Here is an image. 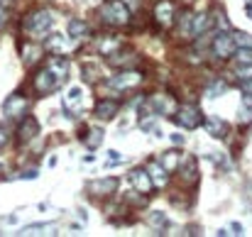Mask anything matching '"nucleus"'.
I'll return each mask as SVG.
<instances>
[{
  "instance_id": "1",
  "label": "nucleus",
  "mask_w": 252,
  "mask_h": 237,
  "mask_svg": "<svg viewBox=\"0 0 252 237\" xmlns=\"http://www.w3.org/2000/svg\"><path fill=\"white\" fill-rule=\"evenodd\" d=\"M52 25H54V15L52 10L47 7H34L25 15L22 20V32L30 37V39H37V42H44V37L52 32Z\"/></svg>"
},
{
  "instance_id": "2",
  "label": "nucleus",
  "mask_w": 252,
  "mask_h": 237,
  "mask_svg": "<svg viewBox=\"0 0 252 237\" xmlns=\"http://www.w3.org/2000/svg\"><path fill=\"white\" fill-rule=\"evenodd\" d=\"M98 17L110 30H123L132 22V12L127 10V5L123 0H105L98 10Z\"/></svg>"
},
{
  "instance_id": "3",
  "label": "nucleus",
  "mask_w": 252,
  "mask_h": 237,
  "mask_svg": "<svg viewBox=\"0 0 252 237\" xmlns=\"http://www.w3.org/2000/svg\"><path fill=\"white\" fill-rule=\"evenodd\" d=\"M142 81H145V74L132 66V69H120V71H115L113 76H108V79L103 81V86L110 88V90L125 93V90H132V88L142 86Z\"/></svg>"
},
{
  "instance_id": "4",
  "label": "nucleus",
  "mask_w": 252,
  "mask_h": 237,
  "mask_svg": "<svg viewBox=\"0 0 252 237\" xmlns=\"http://www.w3.org/2000/svg\"><path fill=\"white\" fill-rule=\"evenodd\" d=\"M235 49H238V44H235V37H233L230 30H218L213 34V39H211V54H213V59L228 61V59L235 57Z\"/></svg>"
},
{
  "instance_id": "5",
  "label": "nucleus",
  "mask_w": 252,
  "mask_h": 237,
  "mask_svg": "<svg viewBox=\"0 0 252 237\" xmlns=\"http://www.w3.org/2000/svg\"><path fill=\"white\" fill-rule=\"evenodd\" d=\"M171 120H174L176 127H181V130H196L198 125H203V113H201V108H198L196 103H181V105L174 110Z\"/></svg>"
},
{
  "instance_id": "6",
  "label": "nucleus",
  "mask_w": 252,
  "mask_h": 237,
  "mask_svg": "<svg viewBox=\"0 0 252 237\" xmlns=\"http://www.w3.org/2000/svg\"><path fill=\"white\" fill-rule=\"evenodd\" d=\"M27 113H30V98H27L25 93H12V95L5 98V103H2V115H5V120L20 122Z\"/></svg>"
},
{
  "instance_id": "7",
  "label": "nucleus",
  "mask_w": 252,
  "mask_h": 237,
  "mask_svg": "<svg viewBox=\"0 0 252 237\" xmlns=\"http://www.w3.org/2000/svg\"><path fill=\"white\" fill-rule=\"evenodd\" d=\"M152 17H155V25L159 30H171L176 22V2L174 0H157L152 7Z\"/></svg>"
},
{
  "instance_id": "8",
  "label": "nucleus",
  "mask_w": 252,
  "mask_h": 237,
  "mask_svg": "<svg viewBox=\"0 0 252 237\" xmlns=\"http://www.w3.org/2000/svg\"><path fill=\"white\" fill-rule=\"evenodd\" d=\"M127 178H130V186H132V191H135V193L152 196V191H155V181H152V176H150L147 166H135V169H130Z\"/></svg>"
},
{
  "instance_id": "9",
  "label": "nucleus",
  "mask_w": 252,
  "mask_h": 237,
  "mask_svg": "<svg viewBox=\"0 0 252 237\" xmlns=\"http://www.w3.org/2000/svg\"><path fill=\"white\" fill-rule=\"evenodd\" d=\"M32 88H34L39 95H49V93H54V90L62 88V81L57 79L47 66H42V69L34 71V76H32Z\"/></svg>"
},
{
  "instance_id": "10",
  "label": "nucleus",
  "mask_w": 252,
  "mask_h": 237,
  "mask_svg": "<svg viewBox=\"0 0 252 237\" xmlns=\"http://www.w3.org/2000/svg\"><path fill=\"white\" fill-rule=\"evenodd\" d=\"M44 44L42 42H37V39H25L22 44H20V59H22V66H34L37 61H42V57H44Z\"/></svg>"
},
{
  "instance_id": "11",
  "label": "nucleus",
  "mask_w": 252,
  "mask_h": 237,
  "mask_svg": "<svg viewBox=\"0 0 252 237\" xmlns=\"http://www.w3.org/2000/svg\"><path fill=\"white\" fill-rule=\"evenodd\" d=\"M137 61H140V54L135 49H125V47H120L118 52L105 57V64L113 69H132V66H137Z\"/></svg>"
},
{
  "instance_id": "12",
  "label": "nucleus",
  "mask_w": 252,
  "mask_h": 237,
  "mask_svg": "<svg viewBox=\"0 0 252 237\" xmlns=\"http://www.w3.org/2000/svg\"><path fill=\"white\" fill-rule=\"evenodd\" d=\"M118 186H120V181H118L115 176H103V178H93L86 188H88V193L95 196V198H110V196L118 191Z\"/></svg>"
},
{
  "instance_id": "13",
  "label": "nucleus",
  "mask_w": 252,
  "mask_h": 237,
  "mask_svg": "<svg viewBox=\"0 0 252 237\" xmlns=\"http://www.w3.org/2000/svg\"><path fill=\"white\" fill-rule=\"evenodd\" d=\"M120 113V103L115 98H100L93 108V118L100 120V122H110L115 120V115Z\"/></svg>"
},
{
  "instance_id": "14",
  "label": "nucleus",
  "mask_w": 252,
  "mask_h": 237,
  "mask_svg": "<svg viewBox=\"0 0 252 237\" xmlns=\"http://www.w3.org/2000/svg\"><path fill=\"white\" fill-rule=\"evenodd\" d=\"M37 135H39V122H37L34 115L27 113V115L20 120V125H17V142H20V145H30Z\"/></svg>"
},
{
  "instance_id": "15",
  "label": "nucleus",
  "mask_w": 252,
  "mask_h": 237,
  "mask_svg": "<svg viewBox=\"0 0 252 237\" xmlns=\"http://www.w3.org/2000/svg\"><path fill=\"white\" fill-rule=\"evenodd\" d=\"M147 105H150V110L159 118V115H174V110H176V103H174V98L167 95V93H155V95H150L147 98Z\"/></svg>"
},
{
  "instance_id": "16",
  "label": "nucleus",
  "mask_w": 252,
  "mask_h": 237,
  "mask_svg": "<svg viewBox=\"0 0 252 237\" xmlns=\"http://www.w3.org/2000/svg\"><path fill=\"white\" fill-rule=\"evenodd\" d=\"M179 181L181 183H186V186H193V183H198V161L191 157V154H184L181 159V164H179Z\"/></svg>"
},
{
  "instance_id": "17",
  "label": "nucleus",
  "mask_w": 252,
  "mask_h": 237,
  "mask_svg": "<svg viewBox=\"0 0 252 237\" xmlns=\"http://www.w3.org/2000/svg\"><path fill=\"white\" fill-rule=\"evenodd\" d=\"M213 17H211V12H193V17H191V39H198V37H206L208 34V30L213 27Z\"/></svg>"
},
{
  "instance_id": "18",
  "label": "nucleus",
  "mask_w": 252,
  "mask_h": 237,
  "mask_svg": "<svg viewBox=\"0 0 252 237\" xmlns=\"http://www.w3.org/2000/svg\"><path fill=\"white\" fill-rule=\"evenodd\" d=\"M203 127H206V132H208L211 137H216V140H225L228 132H230V125H228L223 118H218V115L203 118Z\"/></svg>"
},
{
  "instance_id": "19",
  "label": "nucleus",
  "mask_w": 252,
  "mask_h": 237,
  "mask_svg": "<svg viewBox=\"0 0 252 237\" xmlns=\"http://www.w3.org/2000/svg\"><path fill=\"white\" fill-rule=\"evenodd\" d=\"M44 66H47V69H49V71H52L57 79L62 81V83L69 79V59H66L64 54H52V57H47Z\"/></svg>"
},
{
  "instance_id": "20",
  "label": "nucleus",
  "mask_w": 252,
  "mask_h": 237,
  "mask_svg": "<svg viewBox=\"0 0 252 237\" xmlns=\"http://www.w3.org/2000/svg\"><path fill=\"white\" fill-rule=\"evenodd\" d=\"M145 166H147V171H150V176H152V181H155V188H167L169 171L164 169V164H162L159 159H150Z\"/></svg>"
},
{
  "instance_id": "21",
  "label": "nucleus",
  "mask_w": 252,
  "mask_h": 237,
  "mask_svg": "<svg viewBox=\"0 0 252 237\" xmlns=\"http://www.w3.org/2000/svg\"><path fill=\"white\" fill-rule=\"evenodd\" d=\"M120 47H123V39H120L118 34H100V37L95 39V49L100 52V57H108V54L118 52Z\"/></svg>"
},
{
  "instance_id": "22",
  "label": "nucleus",
  "mask_w": 252,
  "mask_h": 237,
  "mask_svg": "<svg viewBox=\"0 0 252 237\" xmlns=\"http://www.w3.org/2000/svg\"><path fill=\"white\" fill-rule=\"evenodd\" d=\"M81 103H84V88L81 86L69 88V93L64 95V108L66 110H81Z\"/></svg>"
},
{
  "instance_id": "23",
  "label": "nucleus",
  "mask_w": 252,
  "mask_h": 237,
  "mask_svg": "<svg viewBox=\"0 0 252 237\" xmlns=\"http://www.w3.org/2000/svg\"><path fill=\"white\" fill-rule=\"evenodd\" d=\"M66 47H69V42H66V37H62V34H47V37H44V49H47V52L64 54Z\"/></svg>"
},
{
  "instance_id": "24",
  "label": "nucleus",
  "mask_w": 252,
  "mask_h": 237,
  "mask_svg": "<svg viewBox=\"0 0 252 237\" xmlns=\"http://www.w3.org/2000/svg\"><path fill=\"white\" fill-rule=\"evenodd\" d=\"M81 142H84V147H88V149H98L103 145V130L100 127L86 130V135H81Z\"/></svg>"
},
{
  "instance_id": "25",
  "label": "nucleus",
  "mask_w": 252,
  "mask_h": 237,
  "mask_svg": "<svg viewBox=\"0 0 252 237\" xmlns=\"http://www.w3.org/2000/svg\"><path fill=\"white\" fill-rule=\"evenodd\" d=\"M181 159H184V152H181V149H169V152H164V154L159 157V161L164 164V169L171 174V171H176V169H179Z\"/></svg>"
},
{
  "instance_id": "26",
  "label": "nucleus",
  "mask_w": 252,
  "mask_h": 237,
  "mask_svg": "<svg viewBox=\"0 0 252 237\" xmlns=\"http://www.w3.org/2000/svg\"><path fill=\"white\" fill-rule=\"evenodd\" d=\"M66 32H69V37H71V39H84L86 34H88V25H86V20L74 17V20H69Z\"/></svg>"
},
{
  "instance_id": "27",
  "label": "nucleus",
  "mask_w": 252,
  "mask_h": 237,
  "mask_svg": "<svg viewBox=\"0 0 252 237\" xmlns=\"http://www.w3.org/2000/svg\"><path fill=\"white\" fill-rule=\"evenodd\" d=\"M147 225H150V228H155V230H164V228L169 225V220H167V215H164V213L152 210V213L147 215Z\"/></svg>"
},
{
  "instance_id": "28",
  "label": "nucleus",
  "mask_w": 252,
  "mask_h": 237,
  "mask_svg": "<svg viewBox=\"0 0 252 237\" xmlns=\"http://www.w3.org/2000/svg\"><path fill=\"white\" fill-rule=\"evenodd\" d=\"M191 17H193V12H181V17H179V34L184 37V39H191Z\"/></svg>"
},
{
  "instance_id": "29",
  "label": "nucleus",
  "mask_w": 252,
  "mask_h": 237,
  "mask_svg": "<svg viewBox=\"0 0 252 237\" xmlns=\"http://www.w3.org/2000/svg\"><path fill=\"white\" fill-rule=\"evenodd\" d=\"M225 90H228V83L223 79H216V81H211V86L206 88V95L208 98H220Z\"/></svg>"
},
{
  "instance_id": "30",
  "label": "nucleus",
  "mask_w": 252,
  "mask_h": 237,
  "mask_svg": "<svg viewBox=\"0 0 252 237\" xmlns=\"http://www.w3.org/2000/svg\"><path fill=\"white\" fill-rule=\"evenodd\" d=\"M233 59H235L238 64H252V47H238Z\"/></svg>"
},
{
  "instance_id": "31",
  "label": "nucleus",
  "mask_w": 252,
  "mask_h": 237,
  "mask_svg": "<svg viewBox=\"0 0 252 237\" xmlns=\"http://www.w3.org/2000/svg\"><path fill=\"white\" fill-rule=\"evenodd\" d=\"M238 122H240V125H250L252 122V105L243 103V108H240V113H238Z\"/></svg>"
},
{
  "instance_id": "32",
  "label": "nucleus",
  "mask_w": 252,
  "mask_h": 237,
  "mask_svg": "<svg viewBox=\"0 0 252 237\" xmlns=\"http://www.w3.org/2000/svg\"><path fill=\"white\" fill-rule=\"evenodd\" d=\"M233 37H235L238 47H252V34H248V32H233Z\"/></svg>"
},
{
  "instance_id": "33",
  "label": "nucleus",
  "mask_w": 252,
  "mask_h": 237,
  "mask_svg": "<svg viewBox=\"0 0 252 237\" xmlns=\"http://www.w3.org/2000/svg\"><path fill=\"white\" fill-rule=\"evenodd\" d=\"M125 5H127V10L135 15V12H140V7H142V0H123Z\"/></svg>"
},
{
  "instance_id": "34",
  "label": "nucleus",
  "mask_w": 252,
  "mask_h": 237,
  "mask_svg": "<svg viewBox=\"0 0 252 237\" xmlns=\"http://www.w3.org/2000/svg\"><path fill=\"white\" fill-rule=\"evenodd\" d=\"M240 90H243V93H252V79L240 81Z\"/></svg>"
},
{
  "instance_id": "35",
  "label": "nucleus",
  "mask_w": 252,
  "mask_h": 237,
  "mask_svg": "<svg viewBox=\"0 0 252 237\" xmlns=\"http://www.w3.org/2000/svg\"><path fill=\"white\" fill-rule=\"evenodd\" d=\"M7 140H10V137H7V130H5V127H0V149L7 145Z\"/></svg>"
},
{
  "instance_id": "36",
  "label": "nucleus",
  "mask_w": 252,
  "mask_h": 237,
  "mask_svg": "<svg viewBox=\"0 0 252 237\" xmlns=\"http://www.w3.org/2000/svg\"><path fill=\"white\" fill-rule=\"evenodd\" d=\"M171 142H174V145H179V147H181V145H184V142H186V137H184V135H179V132H176V135H171Z\"/></svg>"
},
{
  "instance_id": "37",
  "label": "nucleus",
  "mask_w": 252,
  "mask_h": 237,
  "mask_svg": "<svg viewBox=\"0 0 252 237\" xmlns=\"http://www.w3.org/2000/svg\"><path fill=\"white\" fill-rule=\"evenodd\" d=\"M233 235H243V225L240 223H233Z\"/></svg>"
},
{
  "instance_id": "38",
  "label": "nucleus",
  "mask_w": 252,
  "mask_h": 237,
  "mask_svg": "<svg viewBox=\"0 0 252 237\" xmlns=\"http://www.w3.org/2000/svg\"><path fill=\"white\" fill-rule=\"evenodd\" d=\"M245 12H248V17L252 20V0H248V7H245Z\"/></svg>"
},
{
  "instance_id": "39",
  "label": "nucleus",
  "mask_w": 252,
  "mask_h": 237,
  "mask_svg": "<svg viewBox=\"0 0 252 237\" xmlns=\"http://www.w3.org/2000/svg\"><path fill=\"white\" fill-rule=\"evenodd\" d=\"M0 5H10V0H0Z\"/></svg>"
}]
</instances>
